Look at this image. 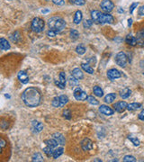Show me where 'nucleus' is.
I'll return each mask as SVG.
<instances>
[{"mask_svg": "<svg viewBox=\"0 0 144 162\" xmlns=\"http://www.w3.org/2000/svg\"><path fill=\"white\" fill-rule=\"evenodd\" d=\"M56 86H58L60 89H64L65 88V85H66V76L64 72H60L59 73V80L55 81Z\"/></svg>", "mask_w": 144, "mask_h": 162, "instance_id": "9", "label": "nucleus"}, {"mask_svg": "<svg viewBox=\"0 0 144 162\" xmlns=\"http://www.w3.org/2000/svg\"><path fill=\"white\" fill-rule=\"evenodd\" d=\"M140 65H141V71H142V74H143V75H144V60H142V61H141Z\"/></svg>", "mask_w": 144, "mask_h": 162, "instance_id": "46", "label": "nucleus"}, {"mask_svg": "<svg viewBox=\"0 0 144 162\" xmlns=\"http://www.w3.org/2000/svg\"><path fill=\"white\" fill-rule=\"evenodd\" d=\"M56 32L55 31H53V30H51V29H50L49 31L47 32V35L49 36V37H51V38H53V37H55L56 36Z\"/></svg>", "mask_w": 144, "mask_h": 162, "instance_id": "39", "label": "nucleus"}, {"mask_svg": "<svg viewBox=\"0 0 144 162\" xmlns=\"http://www.w3.org/2000/svg\"><path fill=\"white\" fill-rule=\"evenodd\" d=\"M139 119L141 121H144V109L139 113Z\"/></svg>", "mask_w": 144, "mask_h": 162, "instance_id": "45", "label": "nucleus"}, {"mask_svg": "<svg viewBox=\"0 0 144 162\" xmlns=\"http://www.w3.org/2000/svg\"><path fill=\"white\" fill-rule=\"evenodd\" d=\"M139 15L140 16H144V5L141 6L139 8Z\"/></svg>", "mask_w": 144, "mask_h": 162, "instance_id": "44", "label": "nucleus"}, {"mask_svg": "<svg viewBox=\"0 0 144 162\" xmlns=\"http://www.w3.org/2000/svg\"><path fill=\"white\" fill-rule=\"evenodd\" d=\"M63 151H64V148H63L62 147L56 148V150L53 151L52 158H53V159H58L59 156H61V155L63 154Z\"/></svg>", "mask_w": 144, "mask_h": 162, "instance_id": "25", "label": "nucleus"}, {"mask_svg": "<svg viewBox=\"0 0 144 162\" xmlns=\"http://www.w3.org/2000/svg\"><path fill=\"white\" fill-rule=\"evenodd\" d=\"M81 148L82 150L87 151H90L93 148V141L88 139V138H85L83 140L81 141Z\"/></svg>", "mask_w": 144, "mask_h": 162, "instance_id": "8", "label": "nucleus"}, {"mask_svg": "<svg viewBox=\"0 0 144 162\" xmlns=\"http://www.w3.org/2000/svg\"><path fill=\"white\" fill-rule=\"evenodd\" d=\"M63 116L66 118V119H70V113L68 110H65L63 112Z\"/></svg>", "mask_w": 144, "mask_h": 162, "instance_id": "43", "label": "nucleus"}, {"mask_svg": "<svg viewBox=\"0 0 144 162\" xmlns=\"http://www.w3.org/2000/svg\"><path fill=\"white\" fill-rule=\"evenodd\" d=\"M115 98H116V94H114V93L108 94L107 96L105 97V102L107 104H111L115 100Z\"/></svg>", "mask_w": 144, "mask_h": 162, "instance_id": "22", "label": "nucleus"}, {"mask_svg": "<svg viewBox=\"0 0 144 162\" xmlns=\"http://www.w3.org/2000/svg\"><path fill=\"white\" fill-rule=\"evenodd\" d=\"M43 129V124L42 123H40V122H36V121H33L32 122V130L34 132H41Z\"/></svg>", "mask_w": 144, "mask_h": 162, "instance_id": "16", "label": "nucleus"}, {"mask_svg": "<svg viewBox=\"0 0 144 162\" xmlns=\"http://www.w3.org/2000/svg\"><path fill=\"white\" fill-rule=\"evenodd\" d=\"M76 51H77V53L79 54V55H83V54L86 52V48L82 44H79V45L77 46Z\"/></svg>", "mask_w": 144, "mask_h": 162, "instance_id": "31", "label": "nucleus"}, {"mask_svg": "<svg viewBox=\"0 0 144 162\" xmlns=\"http://www.w3.org/2000/svg\"><path fill=\"white\" fill-rule=\"evenodd\" d=\"M22 100L25 105L36 107L42 102V95L34 87H28L22 94Z\"/></svg>", "mask_w": 144, "mask_h": 162, "instance_id": "1", "label": "nucleus"}, {"mask_svg": "<svg viewBox=\"0 0 144 162\" xmlns=\"http://www.w3.org/2000/svg\"><path fill=\"white\" fill-rule=\"evenodd\" d=\"M44 26H45V24H44V21L43 19H41L39 17H35V18L32 19L31 27H32V30L34 32H43V29H44Z\"/></svg>", "mask_w": 144, "mask_h": 162, "instance_id": "4", "label": "nucleus"}, {"mask_svg": "<svg viewBox=\"0 0 144 162\" xmlns=\"http://www.w3.org/2000/svg\"><path fill=\"white\" fill-rule=\"evenodd\" d=\"M17 77H18V79L20 80V82H21L22 84H27L29 82V77H28V75H27V73L24 70L20 71L18 73Z\"/></svg>", "mask_w": 144, "mask_h": 162, "instance_id": "13", "label": "nucleus"}, {"mask_svg": "<svg viewBox=\"0 0 144 162\" xmlns=\"http://www.w3.org/2000/svg\"><path fill=\"white\" fill-rule=\"evenodd\" d=\"M71 75L73 78H75L76 79L79 80V79H83L84 75H83V72H82L78 68H76V69H74L71 72Z\"/></svg>", "mask_w": 144, "mask_h": 162, "instance_id": "15", "label": "nucleus"}, {"mask_svg": "<svg viewBox=\"0 0 144 162\" xmlns=\"http://www.w3.org/2000/svg\"><path fill=\"white\" fill-rule=\"evenodd\" d=\"M123 161L124 162H135L136 159L133 156H130V155H127L124 158H123Z\"/></svg>", "mask_w": 144, "mask_h": 162, "instance_id": "36", "label": "nucleus"}, {"mask_svg": "<svg viewBox=\"0 0 144 162\" xmlns=\"http://www.w3.org/2000/svg\"><path fill=\"white\" fill-rule=\"evenodd\" d=\"M93 92H94V94L95 95V96L98 97H102L103 95H104V92H103V90L101 89V87H99L98 86H94Z\"/></svg>", "mask_w": 144, "mask_h": 162, "instance_id": "27", "label": "nucleus"}, {"mask_svg": "<svg viewBox=\"0 0 144 162\" xmlns=\"http://www.w3.org/2000/svg\"><path fill=\"white\" fill-rule=\"evenodd\" d=\"M125 42L126 43H128L131 46H135L137 44V41H136V37L133 36L132 34H128L125 38Z\"/></svg>", "mask_w": 144, "mask_h": 162, "instance_id": "20", "label": "nucleus"}, {"mask_svg": "<svg viewBox=\"0 0 144 162\" xmlns=\"http://www.w3.org/2000/svg\"><path fill=\"white\" fill-rule=\"evenodd\" d=\"M32 160L33 162H37V161H43V156L41 155L40 153H35V154H33V156L32 158Z\"/></svg>", "mask_w": 144, "mask_h": 162, "instance_id": "32", "label": "nucleus"}, {"mask_svg": "<svg viewBox=\"0 0 144 162\" xmlns=\"http://www.w3.org/2000/svg\"><path fill=\"white\" fill-rule=\"evenodd\" d=\"M70 86H72L78 85V79H76L75 78H71L70 79Z\"/></svg>", "mask_w": 144, "mask_h": 162, "instance_id": "41", "label": "nucleus"}, {"mask_svg": "<svg viewBox=\"0 0 144 162\" xmlns=\"http://www.w3.org/2000/svg\"><path fill=\"white\" fill-rule=\"evenodd\" d=\"M82 18H83V15H82V12L78 10L76 13H75V16H74V19H73V22L75 24H78L81 21H82Z\"/></svg>", "mask_w": 144, "mask_h": 162, "instance_id": "18", "label": "nucleus"}, {"mask_svg": "<svg viewBox=\"0 0 144 162\" xmlns=\"http://www.w3.org/2000/svg\"><path fill=\"white\" fill-rule=\"evenodd\" d=\"M141 107V104L140 103H132L127 105V109L129 111H135V110H138Z\"/></svg>", "mask_w": 144, "mask_h": 162, "instance_id": "23", "label": "nucleus"}, {"mask_svg": "<svg viewBox=\"0 0 144 162\" xmlns=\"http://www.w3.org/2000/svg\"><path fill=\"white\" fill-rule=\"evenodd\" d=\"M49 12H50L49 9H43V10H42V13H43V14H47V13H49Z\"/></svg>", "mask_w": 144, "mask_h": 162, "instance_id": "48", "label": "nucleus"}, {"mask_svg": "<svg viewBox=\"0 0 144 162\" xmlns=\"http://www.w3.org/2000/svg\"><path fill=\"white\" fill-rule=\"evenodd\" d=\"M93 20H86V21L84 22V24H83V25H84V27L85 28H90V27L92 26V24H93Z\"/></svg>", "mask_w": 144, "mask_h": 162, "instance_id": "38", "label": "nucleus"}, {"mask_svg": "<svg viewBox=\"0 0 144 162\" xmlns=\"http://www.w3.org/2000/svg\"><path fill=\"white\" fill-rule=\"evenodd\" d=\"M53 4H55L57 5H65V1L64 0H52Z\"/></svg>", "mask_w": 144, "mask_h": 162, "instance_id": "40", "label": "nucleus"}, {"mask_svg": "<svg viewBox=\"0 0 144 162\" xmlns=\"http://www.w3.org/2000/svg\"><path fill=\"white\" fill-rule=\"evenodd\" d=\"M138 5V3H133L131 5V6H130V14H133V10L135 9L136 6Z\"/></svg>", "mask_w": 144, "mask_h": 162, "instance_id": "42", "label": "nucleus"}, {"mask_svg": "<svg viewBox=\"0 0 144 162\" xmlns=\"http://www.w3.org/2000/svg\"><path fill=\"white\" fill-rule=\"evenodd\" d=\"M59 97V102H60V107H63L68 102V98L67 96H64V95H61Z\"/></svg>", "mask_w": 144, "mask_h": 162, "instance_id": "29", "label": "nucleus"}, {"mask_svg": "<svg viewBox=\"0 0 144 162\" xmlns=\"http://www.w3.org/2000/svg\"><path fill=\"white\" fill-rule=\"evenodd\" d=\"M132 94V91L130 88H128V87H125V88H123L121 92H120V97L122 98V99H126L128 98L130 96H131Z\"/></svg>", "mask_w": 144, "mask_h": 162, "instance_id": "21", "label": "nucleus"}, {"mask_svg": "<svg viewBox=\"0 0 144 162\" xmlns=\"http://www.w3.org/2000/svg\"><path fill=\"white\" fill-rule=\"evenodd\" d=\"M99 111L101 112V113L105 114V115H113L114 113V111L111 107H109L108 105H102L99 107Z\"/></svg>", "mask_w": 144, "mask_h": 162, "instance_id": "12", "label": "nucleus"}, {"mask_svg": "<svg viewBox=\"0 0 144 162\" xmlns=\"http://www.w3.org/2000/svg\"><path fill=\"white\" fill-rule=\"evenodd\" d=\"M70 3L75 5H85L86 1L85 0H70Z\"/></svg>", "mask_w": 144, "mask_h": 162, "instance_id": "34", "label": "nucleus"}, {"mask_svg": "<svg viewBox=\"0 0 144 162\" xmlns=\"http://www.w3.org/2000/svg\"><path fill=\"white\" fill-rule=\"evenodd\" d=\"M52 105L54 106V107H60V102H59V97H55V98H53V100H52Z\"/></svg>", "mask_w": 144, "mask_h": 162, "instance_id": "35", "label": "nucleus"}, {"mask_svg": "<svg viewBox=\"0 0 144 162\" xmlns=\"http://www.w3.org/2000/svg\"><path fill=\"white\" fill-rule=\"evenodd\" d=\"M0 144H1V148H4L5 145V141L3 139H1V140H0Z\"/></svg>", "mask_w": 144, "mask_h": 162, "instance_id": "47", "label": "nucleus"}, {"mask_svg": "<svg viewBox=\"0 0 144 162\" xmlns=\"http://www.w3.org/2000/svg\"><path fill=\"white\" fill-rule=\"evenodd\" d=\"M87 102H88L89 104H91V105H97L99 104L98 101H97V99H95L94 97H92V96L87 97Z\"/></svg>", "mask_w": 144, "mask_h": 162, "instance_id": "30", "label": "nucleus"}, {"mask_svg": "<svg viewBox=\"0 0 144 162\" xmlns=\"http://www.w3.org/2000/svg\"><path fill=\"white\" fill-rule=\"evenodd\" d=\"M78 36H79V33H78V32L77 31V30H75V29H72L71 31H70V38L72 39V40H77L78 38Z\"/></svg>", "mask_w": 144, "mask_h": 162, "instance_id": "33", "label": "nucleus"}, {"mask_svg": "<svg viewBox=\"0 0 144 162\" xmlns=\"http://www.w3.org/2000/svg\"><path fill=\"white\" fill-rule=\"evenodd\" d=\"M0 47H1L2 51H7V50L10 49V44L7 42V40L1 38L0 39Z\"/></svg>", "mask_w": 144, "mask_h": 162, "instance_id": "19", "label": "nucleus"}, {"mask_svg": "<svg viewBox=\"0 0 144 162\" xmlns=\"http://www.w3.org/2000/svg\"><path fill=\"white\" fill-rule=\"evenodd\" d=\"M128 22H129V23H128V25L131 26V25H132V23H133V20H132V19H129Z\"/></svg>", "mask_w": 144, "mask_h": 162, "instance_id": "49", "label": "nucleus"}, {"mask_svg": "<svg viewBox=\"0 0 144 162\" xmlns=\"http://www.w3.org/2000/svg\"><path fill=\"white\" fill-rule=\"evenodd\" d=\"M91 18L94 22L101 24H114V19L111 15H109L108 13H101L98 10L91 11Z\"/></svg>", "mask_w": 144, "mask_h": 162, "instance_id": "2", "label": "nucleus"}, {"mask_svg": "<svg viewBox=\"0 0 144 162\" xmlns=\"http://www.w3.org/2000/svg\"><path fill=\"white\" fill-rule=\"evenodd\" d=\"M136 41H137V44H139L140 46L144 45V30H141L137 32Z\"/></svg>", "mask_w": 144, "mask_h": 162, "instance_id": "17", "label": "nucleus"}, {"mask_svg": "<svg viewBox=\"0 0 144 162\" xmlns=\"http://www.w3.org/2000/svg\"><path fill=\"white\" fill-rule=\"evenodd\" d=\"M128 139L131 140L135 146H139V145H140V140L137 139V138H134V137H133V136H129Z\"/></svg>", "mask_w": 144, "mask_h": 162, "instance_id": "37", "label": "nucleus"}, {"mask_svg": "<svg viewBox=\"0 0 144 162\" xmlns=\"http://www.w3.org/2000/svg\"><path fill=\"white\" fill-rule=\"evenodd\" d=\"M74 97L78 101H85L87 98V93L82 90L80 87H78L74 90Z\"/></svg>", "mask_w": 144, "mask_h": 162, "instance_id": "7", "label": "nucleus"}, {"mask_svg": "<svg viewBox=\"0 0 144 162\" xmlns=\"http://www.w3.org/2000/svg\"><path fill=\"white\" fill-rule=\"evenodd\" d=\"M127 105H128L124 102V101H119V102H117L116 104H114V108L115 109L116 112L122 113V112L124 111L126 108H127Z\"/></svg>", "mask_w": 144, "mask_h": 162, "instance_id": "11", "label": "nucleus"}, {"mask_svg": "<svg viewBox=\"0 0 144 162\" xmlns=\"http://www.w3.org/2000/svg\"><path fill=\"white\" fill-rule=\"evenodd\" d=\"M53 148L50 147V146H46L44 148H43V152L47 155V157H52V155H53V150H52Z\"/></svg>", "mask_w": 144, "mask_h": 162, "instance_id": "28", "label": "nucleus"}, {"mask_svg": "<svg viewBox=\"0 0 144 162\" xmlns=\"http://www.w3.org/2000/svg\"><path fill=\"white\" fill-rule=\"evenodd\" d=\"M81 68L83 69L86 72H87L88 74H94V69L90 67L89 64H86V63H82L81 64Z\"/></svg>", "mask_w": 144, "mask_h": 162, "instance_id": "26", "label": "nucleus"}, {"mask_svg": "<svg viewBox=\"0 0 144 162\" xmlns=\"http://www.w3.org/2000/svg\"><path fill=\"white\" fill-rule=\"evenodd\" d=\"M115 61L117 63L118 66L122 67V68H124L127 64V61H128V59H127V56L124 52H119L117 55L115 57Z\"/></svg>", "mask_w": 144, "mask_h": 162, "instance_id": "5", "label": "nucleus"}, {"mask_svg": "<svg viewBox=\"0 0 144 162\" xmlns=\"http://www.w3.org/2000/svg\"><path fill=\"white\" fill-rule=\"evenodd\" d=\"M100 6H101V9L104 12L109 13L114 9V5L111 0H103V1L101 2Z\"/></svg>", "mask_w": 144, "mask_h": 162, "instance_id": "6", "label": "nucleus"}, {"mask_svg": "<svg viewBox=\"0 0 144 162\" xmlns=\"http://www.w3.org/2000/svg\"><path fill=\"white\" fill-rule=\"evenodd\" d=\"M121 76H122L121 72L117 70H115V69H111L107 71V77H108L109 79H111V80H114L116 78H119Z\"/></svg>", "mask_w": 144, "mask_h": 162, "instance_id": "10", "label": "nucleus"}, {"mask_svg": "<svg viewBox=\"0 0 144 162\" xmlns=\"http://www.w3.org/2000/svg\"><path fill=\"white\" fill-rule=\"evenodd\" d=\"M44 143H45L47 146H50V147H51V148H55V147H57V146L59 145L58 141H57L55 139H54V138L50 139V140H46L44 141Z\"/></svg>", "mask_w": 144, "mask_h": 162, "instance_id": "24", "label": "nucleus"}, {"mask_svg": "<svg viewBox=\"0 0 144 162\" xmlns=\"http://www.w3.org/2000/svg\"><path fill=\"white\" fill-rule=\"evenodd\" d=\"M52 137L58 141V143H59V145H61V146L65 145V143H66V140H65V137L63 136L62 134L56 132V133H53V134H52Z\"/></svg>", "mask_w": 144, "mask_h": 162, "instance_id": "14", "label": "nucleus"}, {"mask_svg": "<svg viewBox=\"0 0 144 162\" xmlns=\"http://www.w3.org/2000/svg\"><path fill=\"white\" fill-rule=\"evenodd\" d=\"M48 25H49L50 29L55 31L56 32H62L65 29L66 23L61 17H59V16H53V17H51L49 20V22H48Z\"/></svg>", "mask_w": 144, "mask_h": 162, "instance_id": "3", "label": "nucleus"}]
</instances>
